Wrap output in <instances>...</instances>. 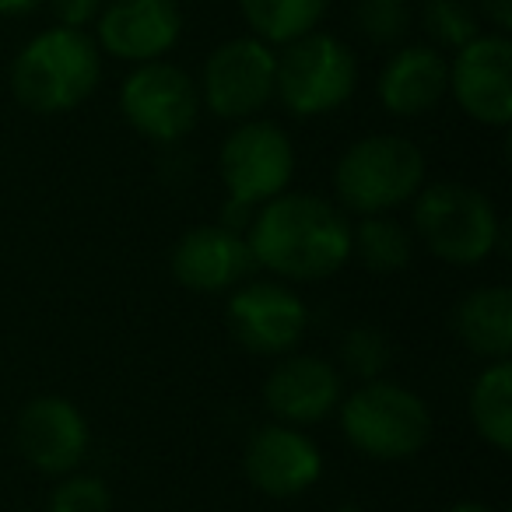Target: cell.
Here are the masks:
<instances>
[{"label": "cell", "mask_w": 512, "mask_h": 512, "mask_svg": "<svg viewBox=\"0 0 512 512\" xmlns=\"http://www.w3.org/2000/svg\"><path fill=\"white\" fill-rule=\"evenodd\" d=\"M470 425L498 453L512 449V362H488L467 397Z\"/></svg>", "instance_id": "obj_19"}, {"label": "cell", "mask_w": 512, "mask_h": 512, "mask_svg": "<svg viewBox=\"0 0 512 512\" xmlns=\"http://www.w3.org/2000/svg\"><path fill=\"white\" fill-rule=\"evenodd\" d=\"M358 88V60L330 32H306L285 43L274 74V95L292 116H327Z\"/></svg>", "instance_id": "obj_6"}, {"label": "cell", "mask_w": 512, "mask_h": 512, "mask_svg": "<svg viewBox=\"0 0 512 512\" xmlns=\"http://www.w3.org/2000/svg\"><path fill=\"white\" fill-rule=\"evenodd\" d=\"M102 78V53L85 29H53L18 50L11 64V92L29 113L57 116L78 109Z\"/></svg>", "instance_id": "obj_2"}, {"label": "cell", "mask_w": 512, "mask_h": 512, "mask_svg": "<svg viewBox=\"0 0 512 512\" xmlns=\"http://www.w3.org/2000/svg\"><path fill=\"white\" fill-rule=\"evenodd\" d=\"M393 362V344L372 323H358L348 334L341 337V365L358 379V383H369V379H383L386 369Z\"/></svg>", "instance_id": "obj_23"}, {"label": "cell", "mask_w": 512, "mask_h": 512, "mask_svg": "<svg viewBox=\"0 0 512 512\" xmlns=\"http://www.w3.org/2000/svg\"><path fill=\"white\" fill-rule=\"evenodd\" d=\"M344 439L372 460H407L432 439V411L414 390L390 379H369L341 397Z\"/></svg>", "instance_id": "obj_5"}, {"label": "cell", "mask_w": 512, "mask_h": 512, "mask_svg": "<svg viewBox=\"0 0 512 512\" xmlns=\"http://www.w3.org/2000/svg\"><path fill=\"white\" fill-rule=\"evenodd\" d=\"M102 4L106 0H50V11L57 18V25H67V29H85L99 18Z\"/></svg>", "instance_id": "obj_26"}, {"label": "cell", "mask_w": 512, "mask_h": 512, "mask_svg": "<svg viewBox=\"0 0 512 512\" xmlns=\"http://www.w3.org/2000/svg\"><path fill=\"white\" fill-rule=\"evenodd\" d=\"M239 8L256 39L285 46L323 22L330 0H239Z\"/></svg>", "instance_id": "obj_20"}, {"label": "cell", "mask_w": 512, "mask_h": 512, "mask_svg": "<svg viewBox=\"0 0 512 512\" xmlns=\"http://www.w3.org/2000/svg\"><path fill=\"white\" fill-rule=\"evenodd\" d=\"M453 330L477 358L505 362L512 355V292L505 285H488L463 295L453 309Z\"/></svg>", "instance_id": "obj_18"}, {"label": "cell", "mask_w": 512, "mask_h": 512, "mask_svg": "<svg viewBox=\"0 0 512 512\" xmlns=\"http://www.w3.org/2000/svg\"><path fill=\"white\" fill-rule=\"evenodd\" d=\"M344 397V379L334 362L320 355H281L264 383V404L285 425H316L330 418Z\"/></svg>", "instance_id": "obj_16"}, {"label": "cell", "mask_w": 512, "mask_h": 512, "mask_svg": "<svg viewBox=\"0 0 512 512\" xmlns=\"http://www.w3.org/2000/svg\"><path fill=\"white\" fill-rule=\"evenodd\" d=\"M376 92L390 116L432 113L449 92V60L435 46H404L383 64Z\"/></svg>", "instance_id": "obj_17"}, {"label": "cell", "mask_w": 512, "mask_h": 512, "mask_svg": "<svg viewBox=\"0 0 512 512\" xmlns=\"http://www.w3.org/2000/svg\"><path fill=\"white\" fill-rule=\"evenodd\" d=\"M218 172L225 183V200L260 207L288 190L295 176V144L271 120H239V127L221 141Z\"/></svg>", "instance_id": "obj_7"}, {"label": "cell", "mask_w": 512, "mask_h": 512, "mask_svg": "<svg viewBox=\"0 0 512 512\" xmlns=\"http://www.w3.org/2000/svg\"><path fill=\"white\" fill-rule=\"evenodd\" d=\"M421 29L442 50H460L481 36V15L470 0H425L421 4Z\"/></svg>", "instance_id": "obj_22"}, {"label": "cell", "mask_w": 512, "mask_h": 512, "mask_svg": "<svg viewBox=\"0 0 512 512\" xmlns=\"http://www.w3.org/2000/svg\"><path fill=\"white\" fill-rule=\"evenodd\" d=\"M425 186V155L411 137L372 134L355 141L334 169L337 207L351 214H390Z\"/></svg>", "instance_id": "obj_4"}, {"label": "cell", "mask_w": 512, "mask_h": 512, "mask_svg": "<svg viewBox=\"0 0 512 512\" xmlns=\"http://www.w3.org/2000/svg\"><path fill=\"white\" fill-rule=\"evenodd\" d=\"M470 120L509 127L512 120V43L505 32L474 36L449 60V92Z\"/></svg>", "instance_id": "obj_11"}, {"label": "cell", "mask_w": 512, "mask_h": 512, "mask_svg": "<svg viewBox=\"0 0 512 512\" xmlns=\"http://www.w3.org/2000/svg\"><path fill=\"white\" fill-rule=\"evenodd\" d=\"M449 512H495L491 505H484V502H456Z\"/></svg>", "instance_id": "obj_29"}, {"label": "cell", "mask_w": 512, "mask_h": 512, "mask_svg": "<svg viewBox=\"0 0 512 512\" xmlns=\"http://www.w3.org/2000/svg\"><path fill=\"white\" fill-rule=\"evenodd\" d=\"M355 22L369 43L393 46L411 29V8H407V0H358Z\"/></svg>", "instance_id": "obj_24"}, {"label": "cell", "mask_w": 512, "mask_h": 512, "mask_svg": "<svg viewBox=\"0 0 512 512\" xmlns=\"http://www.w3.org/2000/svg\"><path fill=\"white\" fill-rule=\"evenodd\" d=\"M414 232L442 264L477 267L502 242V221L488 193L439 179L414 193Z\"/></svg>", "instance_id": "obj_3"}, {"label": "cell", "mask_w": 512, "mask_h": 512, "mask_svg": "<svg viewBox=\"0 0 512 512\" xmlns=\"http://www.w3.org/2000/svg\"><path fill=\"white\" fill-rule=\"evenodd\" d=\"M95 46L127 64L162 60L183 32V11L176 0H109L95 18Z\"/></svg>", "instance_id": "obj_14"}, {"label": "cell", "mask_w": 512, "mask_h": 512, "mask_svg": "<svg viewBox=\"0 0 512 512\" xmlns=\"http://www.w3.org/2000/svg\"><path fill=\"white\" fill-rule=\"evenodd\" d=\"M246 481L267 498H299L323 477V449L295 425L256 428L242 453Z\"/></svg>", "instance_id": "obj_12"}, {"label": "cell", "mask_w": 512, "mask_h": 512, "mask_svg": "<svg viewBox=\"0 0 512 512\" xmlns=\"http://www.w3.org/2000/svg\"><path fill=\"white\" fill-rule=\"evenodd\" d=\"M228 334L249 355H288L309 327V309L281 281H242L225 306Z\"/></svg>", "instance_id": "obj_10"}, {"label": "cell", "mask_w": 512, "mask_h": 512, "mask_svg": "<svg viewBox=\"0 0 512 512\" xmlns=\"http://www.w3.org/2000/svg\"><path fill=\"white\" fill-rule=\"evenodd\" d=\"M474 8H477V15H484L491 25H495V32H505V36H509V29H512V0H477Z\"/></svg>", "instance_id": "obj_27"}, {"label": "cell", "mask_w": 512, "mask_h": 512, "mask_svg": "<svg viewBox=\"0 0 512 512\" xmlns=\"http://www.w3.org/2000/svg\"><path fill=\"white\" fill-rule=\"evenodd\" d=\"M43 0H0V18H25L39 8Z\"/></svg>", "instance_id": "obj_28"}, {"label": "cell", "mask_w": 512, "mask_h": 512, "mask_svg": "<svg viewBox=\"0 0 512 512\" xmlns=\"http://www.w3.org/2000/svg\"><path fill=\"white\" fill-rule=\"evenodd\" d=\"M15 439L32 467L50 477H64L78 470L81 460L88 456L92 432H88L85 414L78 411L74 400L46 393V397H32L22 407Z\"/></svg>", "instance_id": "obj_13"}, {"label": "cell", "mask_w": 512, "mask_h": 512, "mask_svg": "<svg viewBox=\"0 0 512 512\" xmlns=\"http://www.w3.org/2000/svg\"><path fill=\"white\" fill-rule=\"evenodd\" d=\"M50 512H113V491L99 474H64L53 488Z\"/></svg>", "instance_id": "obj_25"}, {"label": "cell", "mask_w": 512, "mask_h": 512, "mask_svg": "<svg viewBox=\"0 0 512 512\" xmlns=\"http://www.w3.org/2000/svg\"><path fill=\"white\" fill-rule=\"evenodd\" d=\"M246 242L256 267L285 281H323L351 260V221L334 200L285 190L256 207Z\"/></svg>", "instance_id": "obj_1"}, {"label": "cell", "mask_w": 512, "mask_h": 512, "mask_svg": "<svg viewBox=\"0 0 512 512\" xmlns=\"http://www.w3.org/2000/svg\"><path fill=\"white\" fill-rule=\"evenodd\" d=\"M278 53L256 36H239L221 43L207 57L200 78V106L218 120H253L274 99Z\"/></svg>", "instance_id": "obj_9"}, {"label": "cell", "mask_w": 512, "mask_h": 512, "mask_svg": "<svg viewBox=\"0 0 512 512\" xmlns=\"http://www.w3.org/2000/svg\"><path fill=\"white\" fill-rule=\"evenodd\" d=\"M334 512H365V509H362L358 502H344V505H337Z\"/></svg>", "instance_id": "obj_30"}, {"label": "cell", "mask_w": 512, "mask_h": 512, "mask_svg": "<svg viewBox=\"0 0 512 512\" xmlns=\"http://www.w3.org/2000/svg\"><path fill=\"white\" fill-rule=\"evenodd\" d=\"M120 113L148 141L176 144L200 120V88L183 67L148 60L137 64L123 81Z\"/></svg>", "instance_id": "obj_8"}, {"label": "cell", "mask_w": 512, "mask_h": 512, "mask_svg": "<svg viewBox=\"0 0 512 512\" xmlns=\"http://www.w3.org/2000/svg\"><path fill=\"white\" fill-rule=\"evenodd\" d=\"M351 256H358L372 274H397L411 264L414 235L390 214H365L351 228Z\"/></svg>", "instance_id": "obj_21"}, {"label": "cell", "mask_w": 512, "mask_h": 512, "mask_svg": "<svg viewBox=\"0 0 512 512\" xmlns=\"http://www.w3.org/2000/svg\"><path fill=\"white\" fill-rule=\"evenodd\" d=\"M256 271V260L249 253V242L235 228L197 225L183 232V239L172 249V278L186 292L218 295L239 288Z\"/></svg>", "instance_id": "obj_15"}]
</instances>
